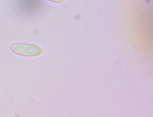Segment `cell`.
<instances>
[{
    "mask_svg": "<svg viewBox=\"0 0 153 117\" xmlns=\"http://www.w3.org/2000/svg\"><path fill=\"white\" fill-rule=\"evenodd\" d=\"M11 48L13 52L25 57H39L43 53L40 46L33 44L16 43L12 45Z\"/></svg>",
    "mask_w": 153,
    "mask_h": 117,
    "instance_id": "cell-1",
    "label": "cell"
},
{
    "mask_svg": "<svg viewBox=\"0 0 153 117\" xmlns=\"http://www.w3.org/2000/svg\"><path fill=\"white\" fill-rule=\"evenodd\" d=\"M47 1L53 2L56 3H60L62 2L64 0H47Z\"/></svg>",
    "mask_w": 153,
    "mask_h": 117,
    "instance_id": "cell-2",
    "label": "cell"
}]
</instances>
